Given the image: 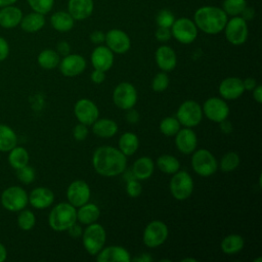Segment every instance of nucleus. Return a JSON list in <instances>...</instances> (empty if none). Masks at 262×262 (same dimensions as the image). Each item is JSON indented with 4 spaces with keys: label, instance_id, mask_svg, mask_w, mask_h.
Returning <instances> with one entry per match:
<instances>
[{
    "label": "nucleus",
    "instance_id": "obj_58",
    "mask_svg": "<svg viewBox=\"0 0 262 262\" xmlns=\"http://www.w3.org/2000/svg\"><path fill=\"white\" fill-rule=\"evenodd\" d=\"M219 124H220V129H221V131L224 132V133H230V132L232 131V129H233L231 123L228 122V121H226V120L220 122Z\"/></svg>",
    "mask_w": 262,
    "mask_h": 262
},
{
    "label": "nucleus",
    "instance_id": "obj_38",
    "mask_svg": "<svg viewBox=\"0 0 262 262\" xmlns=\"http://www.w3.org/2000/svg\"><path fill=\"white\" fill-rule=\"evenodd\" d=\"M18 227L24 231H29L33 229L36 224V216L31 210L23 209L19 211L16 219Z\"/></svg>",
    "mask_w": 262,
    "mask_h": 262
},
{
    "label": "nucleus",
    "instance_id": "obj_18",
    "mask_svg": "<svg viewBox=\"0 0 262 262\" xmlns=\"http://www.w3.org/2000/svg\"><path fill=\"white\" fill-rule=\"evenodd\" d=\"M218 92L225 100L237 99L245 92L243 80L237 77H227L220 82Z\"/></svg>",
    "mask_w": 262,
    "mask_h": 262
},
{
    "label": "nucleus",
    "instance_id": "obj_50",
    "mask_svg": "<svg viewBox=\"0 0 262 262\" xmlns=\"http://www.w3.org/2000/svg\"><path fill=\"white\" fill-rule=\"evenodd\" d=\"M90 40L92 43L96 44V45H100L101 43L104 42V39H105V34L102 32V31H93L90 36H89Z\"/></svg>",
    "mask_w": 262,
    "mask_h": 262
},
{
    "label": "nucleus",
    "instance_id": "obj_6",
    "mask_svg": "<svg viewBox=\"0 0 262 262\" xmlns=\"http://www.w3.org/2000/svg\"><path fill=\"white\" fill-rule=\"evenodd\" d=\"M0 203L7 211L19 212L29 204V194L23 187L12 185L2 191L0 194Z\"/></svg>",
    "mask_w": 262,
    "mask_h": 262
},
{
    "label": "nucleus",
    "instance_id": "obj_33",
    "mask_svg": "<svg viewBox=\"0 0 262 262\" xmlns=\"http://www.w3.org/2000/svg\"><path fill=\"white\" fill-rule=\"evenodd\" d=\"M17 145V135L14 130L4 124H0V151L8 152Z\"/></svg>",
    "mask_w": 262,
    "mask_h": 262
},
{
    "label": "nucleus",
    "instance_id": "obj_2",
    "mask_svg": "<svg viewBox=\"0 0 262 262\" xmlns=\"http://www.w3.org/2000/svg\"><path fill=\"white\" fill-rule=\"evenodd\" d=\"M193 21L196 28L204 33L216 35L223 31L227 21V14L220 7L203 6L194 12Z\"/></svg>",
    "mask_w": 262,
    "mask_h": 262
},
{
    "label": "nucleus",
    "instance_id": "obj_24",
    "mask_svg": "<svg viewBox=\"0 0 262 262\" xmlns=\"http://www.w3.org/2000/svg\"><path fill=\"white\" fill-rule=\"evenodd\" d=\"M93 7V0H69L68 12L75 20H84L92 14Z\"/></svg>",
    "mask_w": 262,
    "mask_h": 262
},
{
    "label": "nucleus",
    "instance_id": "obj_51",
    "mask_svg": "<svg viewBox=\"0 0 262 262\" xmlns=\"http://www.w3.org/2000/svg\"><path fill=\"white\" fill-rule=\"evenodd\" d=\"M56 51L59 55H62V56L68 55L71 51V46L67 41H60L56 45Z\"/></svg>",
    "mask_w": 262,
    "mask_h": 262
},
{
    "label": "nucleus",
    "instance_id": "obj_8",
    "mask_svg": "<svg viewBox=\"0 0 262 262\" xmlns=\"http://www.w3.org/2000/svg\"><path fill=\"white\" fill-rule=\"evenodd\" d=\"M203 116L202 106L194 100L183 101L176 112V118L180 125L188 128L198 126L202 122Z\"/></svg>",
    "mask_w": 262,
    "mask_h": 262
},
{
    "label": "nucleus",
    "instance_id": "obj_37",
    "mask_svg": "<svg viewBox=\"0 0 262 262\" xmlns=\"http://www.w3.org/2000/svg\"><path fill=\"white\" fill-rule=\"evenodd\" d=\"M239 156L235 151H228L224 154L218 163V167L224 173H229L235 170L239 165Z\"/></svg>",
    "mask_w": 262,
    "mask_h": 262
},
{
    "label": "nucleus",
    "instance_id": "obj_31",
    "mask_svg": "<svg viewBox=\"0 0 262 262\" xmlns=\"http://www.w3.org/2000/svg\"><path fill=\"white\" fill-rule=\"evenodd\" d=\"M75 19L69 12L57 11L50 17V24L52 28L58 32H69L74 27Z\"/></svg>",
    "mask_w": 262,
    "mask_h": 262
},
{
    "label": "nucleus",
    "instance_id": "obj_40",
    "mask_svg": "<svg viewBox=\"0 0 262 262\" xmlns=\"http://www.w3.org/2000/svg\"><path fill=\"white\" fill-rule=\"evenodd\" d=\"M247 6L246 0H224L222 9L227 15L237 16L241 15L243 10Z\"/></svg>",
    "mask_w": 262,
    "mask_h": 262
},
{
    "label": "nucleus",
    "instance_id": "obj_17",
    "mask_svg": "<svg viewBox=\"0 0 262 262\" xmlns=\"http://www.w3.org/2000/svg\"><path fill=\"white\" fill-rule=\"evenodd\" d=\"M86 60L80 54H68L60 59L58 68L66 77H76L82 74L86 69Z\"/></svg>",
    "mask_w": 262,
    "mask_h": 262
},
{
    "label": "nucleus",
    "instance_id": "obj_23",
    "mask_svg": "<svg viewBox=\"0 0 262 262\" xmlns=\"http://www.w3.org/2000/svg\"><path fill=\"white\" fill-rule=\"evenodd\" d=\"M155 59L158 67L166 73L173 71L177 64L176 53L168 45H162L156 50Z\"/></svg>",
    "mask_w": 262,
    "mask_h": 262
},
{
    "label": "nucleus",
    "instance_id": "obj_29",
    "mask_svg": "<svg viewBox=\"0 0 262 262\" xmlns=\"http://www.w3.org/2000/svg\"><path fill=\"white\" fill-rule=\"evenodd\" d=\"M19 25L23 31L27 33H36L44 27L45 17L43 14L34 11L23 16Z\"/></svg>",
    "mask_w": 262,
    "mask_h": 262
},
{
    "label": "nucleus",
    "instance_id": "obj_56",
    "mask_svg": "<svg viewBox=\"0 0 262 262\" xmlns=\"http://www.w3.org/2000/svg\"><path fill=\"white\" fill-rule=\"evenodd\" d=\"M242 17L247 21V20H251L254 16H255V10L251 7L246 6V8L243 10V12L241 13Z\"/></svg>",
    "mask_w": 262,
    "mask_h": 262
},
{
    "label": "nucleus",
    "instance_id": "obj_53",
    "mask_svg": "<svg viewBox=\"0 0 262 262\" xmlns=\"http://www.w3.org/2000/svg\"><path fill=\"white\" fill-rule=\"evenodd\" d=\"M126 120L128 121V123L130 124H135L138 122L139 120V114L136 110H134L133 107L130 110H127V114H126Z\"/></svg>",
    "mask_w": 262,
    "mask_h": 262
},
{
    "label": "nucleus",
    "instance_id": "obj_36",
    "mask_svg": "<svg viewBox=\"0 0 262 262\" xmlns=\"http://www.w3.org/2000/svg\"><path fill=\"white\" fill-rule=\"evenodd\" d=\"M156 165L161 172L169 175H173L178 170H180V162L178 161V159L168 154L161 155L157 159Z\"/></svg>",
    "mask_w": 262,
    "mask_h": 262
},
{
    "label": "nucleus",
    "instance_id": "obj_49",
    "mask_svg": "<svg viewBox=\"0 0 262 262\" xmlns=\"http://www.w3.org/2000/svg\"><path fill=\"white\" fill-rule=\"evenodd\" d=\"M105 73H106V72H103V71L94 69L93 72H92L91 75H90V78H91V80H92L93 83H95V84H101V83L104 82V80H105V78H106Z\"/></svg>",
    "mask_w": 262,
    "mask_h": 262
},
{
    "label": "nucleus",
    "instance_id": "obj_62",
    "mask_svg": "<svg viewBox=\"0 0 262 262\" xmlns=\"http://www.w3.org/2000/svg\"><path fill=\"white\" fill-rule=\"evenodd\" d=\"M254 261H262V258H259V259H257V260H254Z\"/></svg>",
    "mask_w": 262,
    "mask_h": 262
},
{
    "label": "nucleus",
    "instance_id": "obj_57",
    "mask_svg": "<svg viewBox=\"0 0 262 262\" xmlns=\"http://www.w3.org/2000/svg\"><path fill=\"white\" fill-rule=\"evenodd\" d=\"M131 261H134V262H151L152 261V257L149 254L142 253L141 255H139L137 257L131 258Z\"/></svg>",
    "mask_w": 262,
    "mask_h": 262
},
{
    "label": "nucleus",
    "instance_id": "obj_43",
    "mask_svg": "<svg viewBox=\"0 0 262 262\" xmlns=\"http://www.w3.org/2000/svg\"><path fill=\"white\" fill-rule=\"evenodd\" d=\"M15 171H16L17 179L24 184H30L35 180L36 172H35L33 167L29 166V164L19 168V169H17V170H15Z\"/></svg>",
    "mask_w": 262,
    "mask_h": 262
},
{
    "label": "nucleus",
    "instance_id": "obj_22",
    "mask_svg": "<svg viewBox=\"0 0 262 262\" xmlns=\"http://www.w3.org/2000/svg\"><path fill=\"white\" fill-rule=\"evenodd\" d=\"M96 260L98 262H129L131 261V256L123 247L110 246L103 247L96 254Z\"/></svg>",
    "mask_w": 262,
    "mask_h": 262
},
{
    "label": "nucleus",
    "instance_id": "obj_15",
    "mask_svg": "<svg viewBox=\"0 0 262 262\" xmlns=\"http://www.w3.org/2000/svg\"><path fill=\"white\" fill-rule=\"evenodd\" d=\"M90 195V186L84 180H74L67 188L68 202L75 208H79L80 206L88 203Z\"/></svg>",
    "mask_w": 262,
    "mask_h": 262
},
{
    "label": "nucleus",
    "instance_id": "obj_1",
    "mask_svg": "<svg viewBox=\"0 0 262 262\" xmlns=\"http://www.w3.org/2000/svg\"><path fill=\"white\" fill-rule=\"evenodd\" d=\"M92 166L97 174L103 177H115L125 172L127 157L119 148L102 145L94 150Z\"/></svg>",
    "mask_w": 262,
    "mask_h": 262
},
{
    "label": "nucleus",
    "instance_id": "obj_4",
    "mask_svg": "<svg viewBox=\"0 0 262 262\" xmlns=\"http://www.w3.org/2000/svg\"><path fill=\"white\" fill-rule=\"evenodd\" d=\"M82 242L85 250L90 255H96L105 245L106 232L104 227L99 223L88 224L83 230Z\"/></svg>",
    "mask_w": 262,
    "mask_h": 262
},
{
    "label": "nucleus",
    "instance_id": "obj_25",
    "mask_svg": "<svg viewBox=\"0 0 262 262\" xmlns=\"http://www.w3.org/2000/svg\"><path fill=\"white\" fill-rule=\"evenodd\" d=\"M23 16L21 9L16 6L2 7L0 9V26L4 29H13L20 24Z\"/></svg>",
    "mask_w": 262,
    "mask_h": 262
},
{
    "label": "nucleus",
    "instance_id": "obj_28",
    "mask_svg": "<svg viewBox=\"0 0 262 262\" xmlns=\"http://www.w3.org/2000/svg\"><path fill=\"white\" fill-rule=\"evenodd\" d=\"M100 216L99 208L93 203H86L80 206L77 210V221L81 224L88 225L98 220Z\"/></svg>",
    "mask_w": 262,
    "mask_h": 262
},
{
    "label": "nucleus",
    "instance_id": "obj_9",
    "mask_svg": "<svg viewBox=\"0 0 262 262\" xmlns=\"http://www.w3.org/2000/svg\"><path fill=\"white\" fill-rule=\"evenodd\" d=\"M137 90L129 82L119 83L113 91V101L117 107L123 111L134 107L137 102Z\"/></svg>",
    "mask_w": 262,
    "mask_h": 262
},
{
    "label": "nucleus",
    "instance_id": "obj_59",
    "mask_svg": "<svg viewBox=\"0 0 262 262\" xmlns=\"http://www.w3.org/2000/svg\"><path fill=\"white\" fill-rule=\"evenodd\" d=\"M7 258V250L3 244L0 243V262L5 261Z\"/></svg>",
    "mask_w": 262,
    "mask_h": 262
},
{
    "label": "nucleus",
    "instance_id": "obj_41",
    "mask_svg": "<svg viewBox=\"0 0 262 262\" xmlns=\"http://www.w3.org/2000/svg\"><path fill=\"white\" fill-rule=\"evenodd\" d=\"M33 11L41 13L43 15L51 11L54 0H27Z\"/></svg>",
    "mask_w": 262,
    "mask_h": 262
},
{
    "label": "nucleus",
    "instance_id": "obj_12",
    "mask_svg": "<svg viewBox=\"0 0 262 262\" xmlns=\"http://www.w3.org/2000/svg\"><path fill=\"white\" fill-rule=\"evenodd\" d=\"M170 30L172 36L182 44H190L198 37V28L194 21L187 17L175 19Z\"/></svg>",
    "mask_w": 262,
    "mask_h": 262
},
{
    "label": "nucleus",
    "instance_id": "obj_34",
    "mask_svg": "<svg viewBox=\"0 0 262 262\" xmlns=\"http://www.w3.org/2000/svg\"><path fill=\"white\" fill-rule=\"evenodd\" d=\"M245 241L239 234H228L221 241V250L226 255H234L243 250Z\"/></svg>",
    "mask_w": 262,
    "mask_h": 262
},
{
    "label": "nucleus",
    "instance_id": "obj_13",
    "mask_svg": "<svg viewBox=\"0 0 262 262\" xmlns=\"http://www.w3.org/2000/svg\"><path fill=\"white\" fill-rule=\"evenodd\" d=\"M203 115L210 121L220 123L228 118L229 106L225 99L220 97H209L202 106Z\"/></svg>",
    "mask_w": 262,
    "mask_h": 262
},
{
    "label": "nucleus",
    "instance_id": "obj_55",
    "mask_svg": "<svg viewBox=\"0 0 262 262\" xmlns=\"http://www.w3.org/2000/svg\"><path fill=\"white\" fill-rule=\"evenodd\" d=\"M253 98L257 103H261L262 102V86L261 85H257L253 90Z\"/></svg>",
    "mask_w": 262,
    "mask_h": 262
},
{
    "label": "nucleus",
    "instance_id": "obj_7",
    "mask_svg": "<svg viewBox=\"0 0 262 262\" xmlns=\"http://www.w3.org/2000/svg\"><path fill=\"white\" fill-rule=\"evenodd\" d=\"M193 180L186 171L178 170L172 175L169 188L172 196L177 201L187 200L193 191Z\"/></svg>",
    "mask_w": 262,
    "mask_h": 262
},
{
    "label": "nucleus",
    "instance_id": "obj_5",
    "mask_svg": "<svg viewBox=\"0 0 262 262\" xmlns=\"http://www.w3.org/2000/svg\"><path fill=\"white\" fill-rule=\"evenodd\" d=\"M192 170L202 177H209L216 173L218 162L214 155L205 148L195 149L191 156Z\"/></svg>",
    "mask_w": 262,
    "mask_h": 262
},
{
    "label": "nucleus",
    "instance_id": "obj_21",
    "mask_svg": "<svg viewBox=\"0 0 262 262\" xmlns=\"http://www.w3.org/2000/svg\"><path fill=\"white\" fill-rule=\"evenodd\" d=\"M54 202L53 191L45 186L34 188L29 194V204L38 210H43L50 207Z\"/></svg>",
    "mask_w": 262,
    "mask_h": 262
},
{
    "label": "nucleus",
    "instance_id": "obj_3",
    "mask_svg": "<svg viewBox=\"0 0 262 262\" xmlns=\"http://www.w3.org/2000/svg\"><path fill=\"white\" fill-rule=\"evenodd\" d=\"M77 222V209L69 202L55 205L48 216V224L54 231H67Z\"/></svg>",
    "mask_w": 262,
    "mask_h": 262
},
{
    "label": "nucleus",
    "instance_id": "obj_45",
    "mask_svg": "<svg viewBox=\"0 0 262 262\" xmlns=\"http://www.w3.org/2000/svg\"><path fill=\"white\" fill-rule=\"evenodd\" d=\"M142 191V186L140 184V182L133 178V179H129L127 180L126 183V192L130 198H137L141 194Z\"/></svg>",
    "mask_w": 262,
    "mask_h": 262
},
{
    "label": "nucleus",
    "instance_id": "obj_39",
    "mask_svg": "<svg viewBox=\"0 0 262 262\" xmlns=\"http://www.w3.org/2000/svg\"><path fill=\"white\" fill-rule=\"evenodd\" d=\"M180 123L176 117H166L160 122V131L166 136H175L180 129Z\"/></svg>",
    "mask_w": 262,
    "mask_h": 262
},
{
    "label": "nucleus",
    "instance_id": "obj_47",
    "mask_svg": "<svg viewBox=\"0 0 262 262\" xmlns=\"http://www.w3.org/2000/svg\"><path fill=\"white\" fill-rule=\"evenodd\" d=\"M156 39L159 42H167L171 39L172 34H171V30L170 28H163V27H159L155 33Z\"/></svg>",
    "mask_w": 262,
    "mask_h": 262
},
{
    "label": "nucleus",
    "instance_id": "obj_60",
    "mask_svg": "<svg viewBox=\"0 0 262 262\" xmlns=\"http://www.w3.org/2000/svg\"><path fill=\"white\" fill-rule=\"evenodd\" d=\"M17 0H0V8L5 7V6H9V5H13Z\"/></svg>",
    "mask_w": 262,
    "mask_h": 262
},
{
    "label": "nucleus",
    "instance_id": "obj_52",
    "mask_svg": "<svg viewBox=\"0 0 262 262\" xmlns=\"http://www.w3.org/2000/svg\"><path fill=\"white\" fill-rule=\"evenodd\" d=\"M67 231H68L69 234H70L72 237H74V238L81 237V235H82V233H83L82 227H81L79 224H77V223H74Z\"/></svg>",
    "mask_w": 262,
    "mask_h": 262
},
{
    "label": "nucleus",
    "instance_id": "obj_11",
    "mask_svg": "<svg viewBox=\"0 0 262 262\" xmlns=\"http://www.w3.org/2000/svg\"><path fill=\"white\" fill-rule=\"evenodd\" d=\"M225 38L232 45H242L248 39V25L242 16H232L224 27Z\"/></svg>",
    "mask_w": 262,
    "mask_h": 262
},
{
    "label": "nucleus",
    "instance_id": "obj_54",
    "mask_svg": "<svg viewBox=\"0 0 262 262\" xmlns=\"http://www.w3.org/2000/svg\"><path fill=\"white\" fill-rule=\"evenodd\" d=\"M243 84H244V88H245V91H252L258 84H257V81L256 79L254 78H246L245 80H243Z\"/></svg>",
    "mask_w": 262,
    "mask_h": 262
},
{
    "label": "nucleus",
    "instance_id": "obj_32",
    "mask_svg": "<svg viewBox=\"0 0 262 262\" xmlns=\"http://www.w3.org/2000/svg\"><path fill=\"white\" fill-rule=\"evenodd\" d=\"M8 163L14 169L17 170L29 164L30 155L29 151L19 145H15L12 149L8 151Z\"/></svg>",
    "mask_w": 262,
    "mask_h": 262
},
{
    "label": "nucleus",
    "instance_id": "obj_19",
    "mask_svg": "<svg viewBox=\"0 0 262 262\" xmlns=\"http://www.w3.org/2000/svg\"><path fill=\"white\" fill-rule=\"evenodd\" d=\"M175 145L183 155H190L196 149L198 137L195 132L188 127L179 129L175 134Z\"/></svg>",
    "mask_w": 262,
    "mask_h": 262
},
{
    "label": "nucleus",
    "instance_id": "obj_44",
    "mask_svg": "<svg viewBox=\"0 0 262 262\" xmlns=\"http://www.w3.org/2000/svg\"><path fill=\"white\" fill-rule=\"evenodd\" d=\"M175 20V16L169 9H162L158 12L156 16V23L159 27L171 28Z\"/></svg>",
    "mask_w": 262,
    "mask_h": 262
},
{
    "label": "nucleus",
    "instance_id": "obj_61",
    "mask_svg": "<svg viewBox=\"0 0 262 262\" xmlns=\"http://www.w3.org/2000/svg\"><path fill=\"white\" fill-rule=\"evenodd\" d=\"M196 262V259H194V258H184V259H182L181 260V262Z\"/></svg>",
    "mask_w": 262,
    "mask_h": 262
},
{
    "label": "nucleus",
    "instance_id": "obj_42",
    "mask_svg": "<svg viewBox=\"0 0 262 262\" xmlns=\"http://www.w3.org/2000/svg\"><path fill=\"white\" fill-rule=\"evenodd\" d=\"M169 82H170V79H169L167 73L162 71V72L156 74V76L154 77V79L151 81V89L155 92H163L168 88Z\"/></svg>",
    "mask_w": 262,
    "mask_h": 262
},
{
    "label": "nucleus",
    "instance_id": "obj_48",
    "mask_svg": "<svg viewBox=\"0 0 262 262\" xmlns=\"http://www.w3.org/2000/svg\"><path fill=\"white\" fill-rule=\"evenodd\" d=\"M9 55V44L8 42L0 36V61H3Z\"/></svg>",
    "mask_w": 262,
    "mask_h": 262
},
{
    "label": "nucleus",
    "instance_id": "obj_26",
    "mask_svg": "<svg viewBox=\"0 0 262 262\" xmlns=\"http://www.w3.org/2000/svg\"><path fill=\"white\" fill-rule=\"evenodd\" d=\"M155 171V163L149 157H140L138 158L132 166V174L137 180L148 179Z\"/></svg>",
    "mask_w": 262,
    "mask_h": 262
},
{
    "label": "nucleus",
    "instance_id": "obj_35",
    "mask_svg": "<svg viewBox=\"0 0 262 262\" xmlns=\"http://www.w3.org/2000/svg\"><path fill=\"white\" fill-rule=\"evenodd\" d=\"M60 61L59 54L56 50L53 49H44L42 50L37 57L38 64L45 70H53L58 67Z\"/></svg>",
    "mask_w": 262,
    "mask_h": 262
},
{
    "label": "nucleus",
    "instance_id": "obj_30",
    "mask_svg": "<svg viewBox=\"0 0 262 262\" xmlns=\"http://www.w3.org/2000/svg\"><path fill=\"white\" fill-rule=\"evenodd\" d=\"M118 146L126 157L132 156L139 147L138 136L132 132H125L120 136Z\"/></svg>",
    "mask_w": 262,
    "mask_h": 262
},
{
    "label": "nucleus",
    "instance_id": "obj_14",
    "mask_svg": "<svg viewBox=\"0 0 262 262\" xmlns=\"http://www.w3.org/2000/svg\"><path fill=\"white\" fill-rule=\"evenodd\" d=\"M74 114L79 123L91 126L98 119L99 110L92 100L81 98L74 105Z\"/></svg>",
    "mask_w": 262,
    "mask_h": 262
},
{
    "label": "nucleus",
    "instance_id": "obj_20",
    "mask_svg": "<svg viewBox=\"0 0 262 262\" xmlns=\"http://www.w3.org/2000/svg\"><path fill=\"white\" fill-rule=\"evenodd\" d=\"M90 59L94 69L107 72L113 67L115 57L114 52L107 46L98 45L93 49Z\"/></svg>",
    "mask_w": 262,
    "mask_h": 262
},
{
    "label": "nucleus",
    "instance_id": "obj_46",
    "mask_svg": "<svg viewBox=\"0 0 262 262\" xmlns=\"http://www.w3.org/2000/svg\"><path fill=\"white\" fill-rule=\"evenodd\" d=\"M88 126L82 123L77 124L74 129H73V135L75 137L76 140L78 141H82L84 139H86V137L88 136Z\"/></svg>",
    "mask_w": 262,
    "mask_h": 262
},
{
    "label": "nucleus",
    "instance_id": "obj_10",
    "mask_svg": "<svg viewBox=\"0 0 262 262\" xmlns=\"http://www.w3.org/2000/svg\"><path fill=\"white\" fill-rule=\"evenodd\" d=\"M168 234V226L163 221L152 220L145 226L142 241L147 248H157L166 242Z\"/></svg>",
    "mask_w": 262,
    "mask_h": 262
},
{
    "label": "nucleus",
    "instance_id": "obj_16",
    "mask_svg": "<svg viewBox=\"0 0 262 262\" xmlns=\"http://www.w3.org/2000/svg\"><path fill=\"white\" fill-rule=\"evenodd\" d=\"M104 42L106 46L117 54L126 53L131 47V40L129 36L120 29H112L105 34Z\"/></svg>",
    "mask_w": 262,
    "mask_h": 262
},
{
    "label": "nucleus",
    "instance_id": "obj_27",
    "mask_svg": "<svg viewBox=\"0 0 262 262\" xmlns=\"http://www.w3.org/2000/svg\"><path fill=\"white\" fill-rule=\"evenodd\" d=\"M118 129V124L114 120L107 118L97 119L92 124V132L100 138H111L115 136Z\"/></svg>",
    "mask_w": 262,
    "mask_h": 262
}]
</instances>
